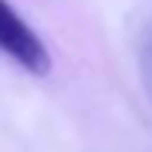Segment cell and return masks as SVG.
<instances>
[{"label": "cell", "instance_id": "1", "mask_svg": "<svg viewBox=\"0 0 152 152\" xmlns=\"http://www.w3.org/2000/svg\"><path fill=\"white\" fill-rule=\"evenodd\" d=\"M0 52L10 55L23 71L29 75H49L52 71V55L45 49V42L39 39V32L13 10V3L0 0Z\"/></svg>", "mask_w": 152, "mask_h": 152}]
</instances>
